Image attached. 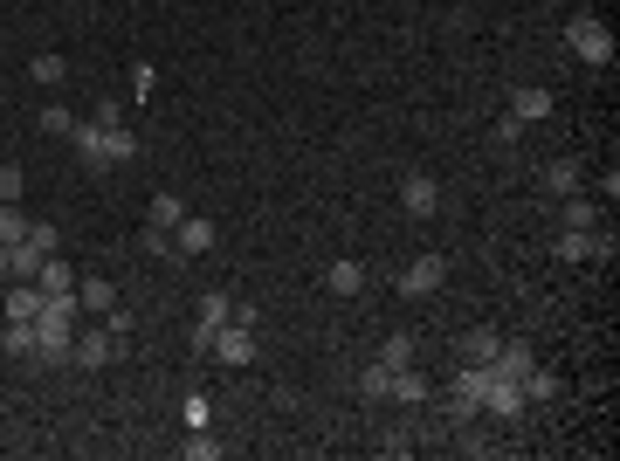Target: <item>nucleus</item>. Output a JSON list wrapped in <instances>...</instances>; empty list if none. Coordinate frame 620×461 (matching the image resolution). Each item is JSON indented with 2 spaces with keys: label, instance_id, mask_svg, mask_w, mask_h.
Returning <instances> with one entry per match:
<instances>
[{
  "label": "nucleus",
  "instance_id": "nucleus-5",
  "mask_svg": "<svg viewBox=\"0 0 620 461\" xmlns=\"http://www.w3.org/2000/svg\"><path fill=\"white\" fill-rule=\"evenodd\" d=\"M441 276H448V262H441V255H414V262H407V276H400V289H407V296H434Z\"/></svg>",
  "mask_w": 620,
  "mask_h": 461
},
{
  "label": "nucleus",
  "instance_id": "nucleus-19",
  "mask_svg": "<svg viewBox=\"0 0 620 461\" xmlns=\"http://www.w3.org/2000/svg\"><path fill=\"white\" fill-rule=\"evenodd\" d=\"M558 221H565V228H600V207H593V200H579V193H565V200H558Z\"/></svg>",
  "mask_w": 620,
  "mask_h": 461
},
{
  "label": "nucleus",
  "instance_id": "nucleus-31",
  "mask_svg": "<svg viewBox=\"0 0 620 461\" xmlns=\"http://www.w3.org/2000/svg\"><path fill=\"white\" fill-rule=\"evenodd\" d=\"M386 386H393V372H386V365H372L366 379H359V393H366V400H386Z\"/></svg>",
  "mask_w": 620,
  "mask_h": 461
},
{
  "label": "nucleus",
  "instance_id": "nucleus-33",
  "mask_svg": "<svg viewBox=\"0 0 620 461\" xmlns=\"http://www.w3.org/2000/svg\"><path fill=\"white\" fill-rule=\"evenodd\" d=\"M221 455V441H207V434H193V441H186V461H214Z\"/></svg>",
  "mask_w": 620,
  "mask_h": 461
},
{
  "label": "nucleus",
  "instance_id": "nucleus-34",
  "mask_svg": "<svg viewBox=\"0 0 620 461\" xmlns=\"http://www.w3.org/2000/svg\"><path fill=\"white\" fill-rule=\"evenodd\" d=\"M0 200H21V166H0Z\"/></svg>",
  "mask_w": 620,
  "mask_h": 461
},
{
  "label": "nucleus",
  "instance_id": "nucleus-23",
  "mask_svg": "<svg viewBox=\"0 0 620 461\" xmlns=\"http://www.w3.org/2000/svg\"><path fill=\"white\" fill-rule=\"evenodd\" d=\"M517 386H524V406H531V400H552V393H558V372H545V365H531V372H524Z\"/></svg>",
  "mask_w": 620,
  "mask_h": 461
},
{
  "label": "nucleus",
  "instance_id": "nucleus-9",
  "mask_svg": "<svg viewBox=\"0 0 620 461\" xmlns=\"http://www.w3.org/2000/svg\"><path fill=\"white\" fill-rule=\"evenodd\" d=\"M76 351V331H62V324H35V358L42 365H62Z\"/></svg>",
  "mask_w": 620,
  "mask_h": 461
},
{
  "label": "nucleus",
  "instance_id": "nucleus-29",
  "mask_svg": "<svg viewBox=\"0 0 620 461\" xmlns=\"http://www.w3.org/2000/svg\"><path fill=\"white\" fill-rule=\"evenodd\" d=\"M517 138H524V124H517V117L503 111V117H496V131H490V145H496V152H510Z\"/></svg>",
  "mask_w": 620,
  "mask_h": 461
},
{
  "label": "nucleus",
  "instance_id": "nucleus-2",
  "mask_svg": "<svg viewBox=\"0 0 620 461\" xmlns=\"http://www.w3.org/2000/svg\"><path fill=\"white\" fill-rule=\"evenodd\" d=\"M207 351L221 365H255V331L248 324H221V331H207Z\"/></svg>",
  "mask_w": 620,
  "mask_h": 461
},
{
  "label": "nucleus",
  "instance_id": "nucleus-21",
  "mask_svg": "<svg viewBox=\"0 0 620 461\" xmlns=\"http://www.w3.org/2000/svg\"><path fill=\"white\" fill-rule=\"evenodd\" d=\"M0 351H7V358H35V324H14V317H7V324H0Z\"/></svg>",
  "mask_w": 620,
  "mask_h": 461
},
{
  "label": "nucleus",
  "instance_id": "nucleus-25",
  "mask_svg": "<svg viewBox=\"0 0 620 461\" xmlns=\"http://www.w3.org/2000/svg\"><path fill=\"white\" fill-rule=\"evenodd\" d=\"M545 193H558V200H565V193H579V166H572V159L545 166Z\"/></svg>",
  "mask_w": 620,
  "mask_h": 461
},
{
  "label": "nucleus",
  "instance_id": "nucleus-22",
  "mask_svg": "<svg viewBox=\"0 0 620 461\" xmlns=\"http://www.w3.org/2000/svg\"><path fill=\"white\" fill-rule=\"evenodd\" d=\"M324 289H331V296H359V289H366V269H359V262H331Z\"/></svg>",
  "mask_w": 620,
  "mask_h": 461
},
{
  "label": "nucleus",
  "instance_id": "nucleus-26",
  "mask_svg": "<svg viewBox=\"0 0 620 461\" xmlns=\"http://www.w3.org/2000/svg\"><path fill=\"white\" fill-rule=\"evenodd\" d=\"M180 221H186L180 193H159V200H152V228H166V234H173V228H180Z\"/></svg>",
  "mask_w": 620,
  "mask_h": 461
},
{
  "label": "nucleus",
  "instance_id": "nucleus-24",
  "mask_svg": "<svg viewBox=\"0 0 620 461\" xmlns=\"http://www.w3.org/2000/svg\"><path fill=\"white\" fill-rule=\"evenodd\" d=\"M14 241H28V214L14 200H0V248H14Z\"/></svg>",
  "mask_w": 620,
  "mask_h": 461
},
{
  "label": "nucleus",
  "instance_id": "nucleus-10",
  "mask_svg": "<svg viewBox=\"0 0 620 461\" xmlns=\"http://www.w3.org/2000/svg\"><path fill=\"white\" fill-rule=\"evenodd\" d=\"M510 117H517V124H538V117H552V90H538V83H524V90L510 97Z\"/></svg>",
  "mask_w": 620,
  "mask_h": 461
},
{
  "label": "nucleus",
  "instance_id": "nucleus-1",
  "mask_svg": "<svg viewBox=\"0 0 620 461\" xmlns=\"http://www.w3.org/2000/svg\"><path fill=\"white\" fill-rule=\"evenodd\" d=\"M565 42H572V56L593 62V69H607V62H614V35H607V21H593V14H579V21L565 28Z\"/></svg>",
  "mask_w": 620,
  "mask_h": 461
},
{
  "label": "nucleus",
  "instance_id": "nucleus-32",
  "mask_svg": "<svg viewBox=\"0 0 620 461\" xmlns=\"http://www.w3.org/2000/svg\"><path fill=\"white\" fill-rule=\"evenodd\" d=\"M35 124H42L49 138H69V124H76V117H69V111H42V117H35Z\"/></svg>",
  "mask_w": 620,
  "mask_h": 461
},
{
  "label": "nucleus",
  "instance_id": "nucleus-8",
  "mask_svg": "<svg viewBox=\"0 0 620 461\" xmlns=\"http://www.w3.org/2000/svg\"><path fill=\"white\" fill-rule=\"evenodd\" d=\"M104 117V166H124V159H138V138L118 124V111H97Z\"/></svg>",
  "mask_w": 620,
  "mask_h": 461
},
{
  "label": "nucleus",
  "instance_id": "nucleus-13",
  "mask_svg": "<svg viewBox=\"0 0 620 461\" xmlns=\"http://www.w3.org/2000/svg\"><path fill=\"white\" fill-rule=\"evenodd\" d=\"M531 365H538V351L524 345V338H503V351H496V372H503V379H524Z\"/></svg>",
  "mask_w": 620,
  "mask_h": 461
},
{
  "label": "nucleus",
  "instance_id": "nucleus-18",
  "mask_svg": "<svg viewBox=\"0 0 620 461\" xmlns=\"http://www.w3.org/2000/svg\"><path fill=\"white\" fill-rule=\"evenodd\" d=\"M386 400H400V406H421V400H428V379H421L414 365H400V372H393V386H386Z\"/></svg>",
  "mask_w": 620,
  "mask_h": 461
},
{
  "label": "nucleus",
  "instance_id": "nucleus-27",
  "mask_svg": "<svg viewBox=\"0 0 620 461\" xmlns=\"http://www.w3.org/2000/svg\"><path fill=\"white\" fill-rule=\"evenodd\" d=\"M28 248H35V255H62V234L49 228V221H28Z\"/></svg>",
  "mask_w": 620,
  "mask_h": 461
},
{
  "label": "nucleus",
  "instance_id": "nucleus-3",
  "mask_svg": "<svg viewBox=\"0 0 620 461\" xmlns=\"http://www.w3.org/2000/svg\"><path fill=\"white\" fill-rule=\"evenodd\" d=\"M483 413H496V420H517V413H524V386L503 379L496 365H490V386H483Z\"/></svg>",
  "mask_w": 620,
  "mask_h": 461
},
{
  "label": "nucleus",
  "instance_id": "nucleus-17",
  "mask_svg": "<svg viewBox=\"0 0 620 461\" xmlns=\"http://www.w3.org/2000/svg\"><path fill=\"white\" fill-rule=\"evenodd\" d=\"M7 317H14V324H35V317H42V289L14 283V289H7Z\"/></svg>",
  "mask_w": 620,
  "mask_h": 461
},
{
  "label": "nucleus",
  "instance_id": "nucleus-4",
  "mask_svg": "<svg viewBox=\"0 0 620 461\" xmlns=\"http://www.w3.org/2000/svg\"><path fill=\"white\" fill-rule=\"evenodd\" d=\"M400 207H407L414 221H428V214H441V186H434L428 173H407L400 179Z\"/></svg>",
  "mask_w": 620,
  "mask_h": 461
},
{
  "label": "nucleus",
  "instance_id": "nucleus-28",
  "mask_svg": "<svg viewBox=\"0 0 620 461\" xmlns=\"http://www.w3.org/2000/svg\"><path fill=\"white\" fill-rule=\"evenodd\" d=\"M379 365H386V372L414 365V338H386V351H379Z\"/></svg>",
  "mask_w": 620,
  "mask_h": 461
},
{
  "label": "nucleus",
  "instance_id": "nucleus-16",
  "mask_svg": "<svg viewBox=\"0 0 620 461\" xmlns=\"http://www.w3.org/2000/svg\"><path fill=\"white\" fill-rule=\"evenodd\" d=\"M221 324H235V296L228 289H207L200 296V331H221Z\"/></svg>",
  "mask_w": 620,
  "mask_h": 461
},
{
  "label": "nucleus",
  "instance_id": "nucleus-7",
  "mask_svg": "<svg viewBox=\"0 0 620 461\" xmlns=\"http://www.w3.org/2000/svg\"><path fill=\"white\" fill-rule=\"evenodd\" d=\"M118 351H124V338H118V331H83L69 358H76V365H111Z\"/></svg>",
  "mask_w": 620,
  "mask_h": 461
},
{
  "label": "nucleus",
  "instance_id": "nucleus-20",
  "mask_svg": "<svg viewBox=\"0 0 620 461\" xmlns=\"http://www.w3.org/2000/svg\"><path fill=\"white\" fill-rule=\"evenodd\" d=\"M496 351H503L496 331H469V338H462V365H496Z\"/></svg>",
  "mask_w": 620,
  "mask_h": 461
},
{
  "label": "nucleus",
  "instance_id": "nucleus-30",
  "mask_svg": "<svg viewBox=\"0 0 620 461\" xmlns=\"http://www.w3.org/2000/svg\"><path fill=\"white\" fill-rule=\"evenodd\" d=\"M28 69H35V83H62V76H69V62H62V56H35Z\"/></svg>",
  "mask_w": 620,
  "mask_h": 461
},
{
  "label": "nucleus",
  "instance_id": "nucleus-11",
  "mask_svg": "<svg viewBox=\"0 0 620 461\" xmlns=\"http://www.w3.org/2000/svg\"><path fill=\"white\" fill-rule=\"evenodd\" d=\"M42 262H49V255H35L28 241H14V248H0V269H7L14 283H35V269H42Z\"/></svg>",
  "mask_w": 620,
  "mask_h": 461
},
{
  "label": "nucleus",
  "instance_id": "nucleus-15",
  "mask_svg": "<svg viewBox=\"0 0 620 461\" xmlns=\"http://www.w3.org/2000/svg\"><path fill=\"white\" fill-rule=\"evenodd\" d=\"M76 303H83V310H104V317H111V310H118V289L104 283V276H76Z\"/></svg>",
  "mask_w": 620,
  "mask_h": 461
},
{
  "label": "nucleus",
  "instance_id": "nucleus-6",
  "mask_svg": "<svg viewBox=\"0 0 620 461\" xmlns=\"http://www.w3.org/2000/svg\"><path fill=\"white\" fill-rule=\"evenodd\" d=\"M69 145H76V159H83V166H97V173H104V117L69 124Z\"/></svg>",
  "mask_w": 620,
  "mask_h": 461
},
{
  "label": "nucleus",
  "instance_id": "nucleus-12",
  "mask_svg": "<svg viewBox=\"0 0 620 461\" xmlns=\"http://www.w3.org/2000/svg\"><path fill=\"white\" fill-rule=\"evenodd\" d=\"M173 248H180V255H207V248H214V221H193V214H186L180 228H173Z\"/></svg>",
  "mask_w": 620,
  "mask_h": 461
},
{
  "label": "nucleus",
  "instance_id": "nucleus-14",
  "mask_svg": "<svg viewBox=\"0 0 620 461\" xmlns=\"http://www.w3.org/2000/svg\"><path fill=\"white\" fill-rule=\"evenodd\" d=\"M35 289H42V296H69V289H76V269H69L62 255H49V262L35 269Z\"/></svg>",
  "mask_w": 620,
  "mask_h": 461
}]
</instances>
